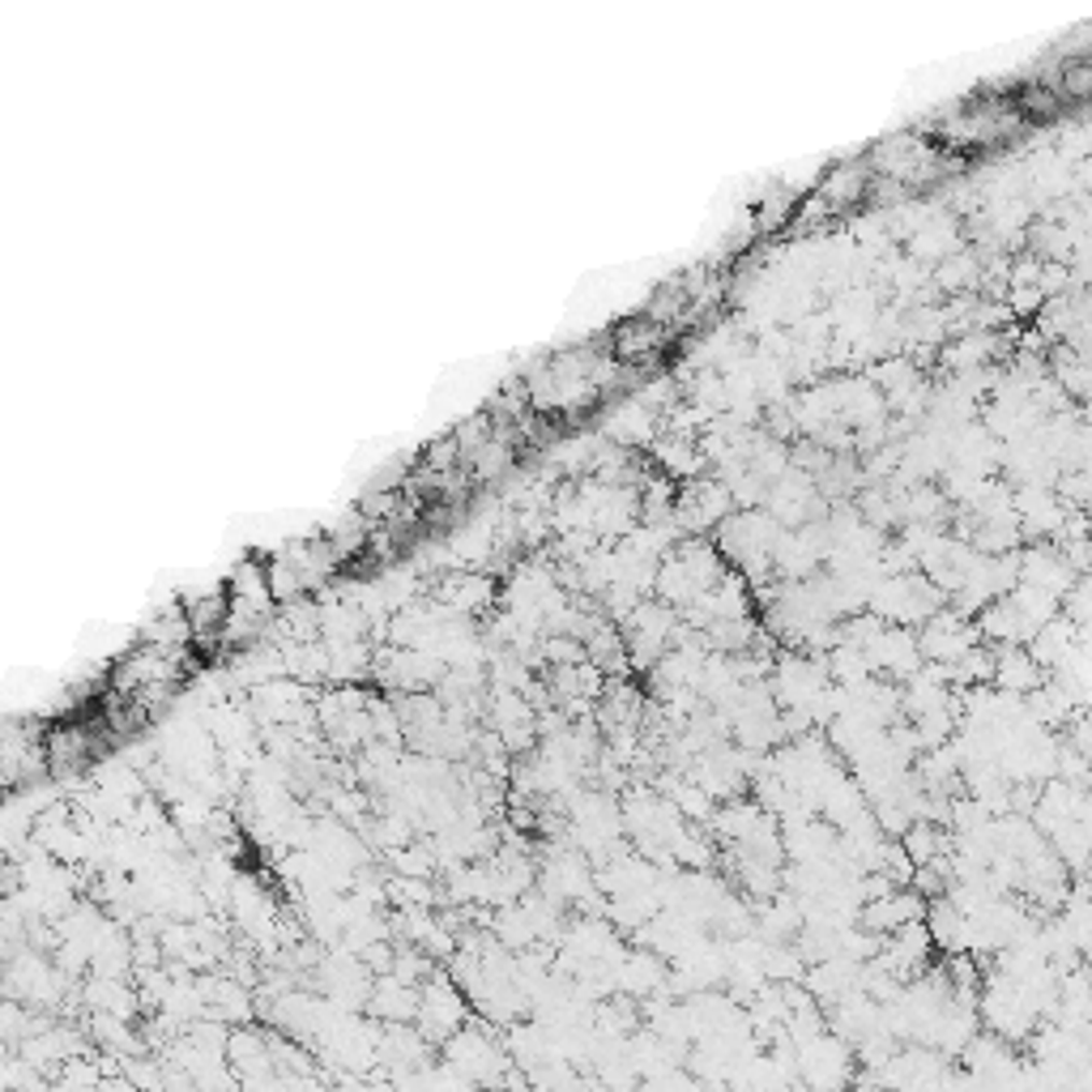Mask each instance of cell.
Listing matches in <instances>:
<instances>
[{
    "label": "cell",
    "mask_w": 1092,
    "mask_h": 1092,
    "mask_svg": "<svg viewBox=\"0 0 1092 1092\" xmlns=\"http://www.w3.org/2000/svg\"><path fill=\"white\" fill-rule=\"evenodd\" d=\"M462 1016H466V1007H462V998L449 990V985H431L427 994H423V1007H419V1024L431 1033V1037H449L457 1024H462Z\"/></svg>",
    "instance_id": "1"
},
{
    "label": "cell",
    "mask_w": 1092,
    "mask_h": 1092,
    "mask_svg": "<svg viewBox=\"0 0 1092 1092\" xmlns=\"http://www.w3.org/2000/svg\"><path fill=\"white\" fill-rule=\"evenodd\" d=\"M1054 90H1059V99H1080V103L1092 99V56L1063 65L1059 77H1054Z\"/></svg>",
    "instance_id": "2"
}]
</instances>
